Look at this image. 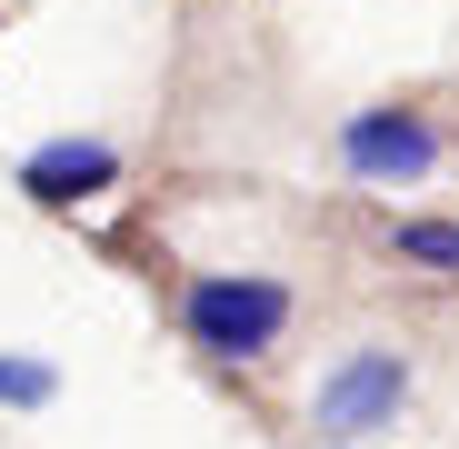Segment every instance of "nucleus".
Instances as JSON below:
<instances>
[{
  "label": "nucleus",
  "instance_id": "obj_1",
  "mask_svg": "<svg viewBox=\"0 0 459 449\" xmlns=\"http://www.w3.org/2000/svg\"><path fill=\"white\" fill-rule=\"evenodd\" d=\"M180 330L200 359H270L280 330H290V289L260 280V270H200L190 299H180Z\"/></svg>",
  "mask_w": 459,
  "mask_h": 449
},
{
  "label": "nucleus",
  "instance_id": "obj_2",
  "mask_svg": "<svg viewBox=\"0 0 459 449\" xmlns=\"http://www.w3.org/2000/svg\"><path fill=\"white\" fill-rule=\"evenodd\" d=\"M340 170L350 180H369V190H410V180H429L439 170V130H429V110H350L340 120Z\"/></svg>",
  "mask_w": 459,
  "mask_h": 449
},
{
  "label": "nucleus",
  "instance_id": "obj_3",
  "mask_svg": "<svg viewBox=\"0 0 459 449\" xmlns=\"http://www.w3.org/2000/svg\"><path fill=\"white\" fill-rule=\"evenodd\" d=\"M400 400H410V359H400V350H350L330 380H320V400H310V429H320V439L390 429Z\"/></svg>",
  "mask_w": 459,
  "mask_h": 449
},
{
  "label": "nucleus",
  "instance_id": "obj_4",
  "mask_svg": "<svg viewBox=\"0 0 459 449\" xmlns=\"http://www.w3.org/2000/svg\"><path fill=\"white\" fill-rule=\"evenodd\" d=\"M120 180V150L110 140H40L30 160H21V190L40 200V210H81V200H100Z\"/></svg>",
  "mask_w": 459,
  "mask_h": 449
},
{
  "label": "nucleus",
  "instance_id": "obj_5",
  "mask_svg": "<svg viewBox=\"0 0 459 449\" xmlns=\"http://www.w3.org/2000/svg\"><path fill=\"white\" fill-rule=\"evenodd\" d=\"M390 260L449 270V280H459V220H400V230H390Z\"/></svg>",
  "mask_w": 459,
  "mask_h": 449
},
{
  "label": "nucleus",
  "instance_id": "obj_6",
  "mask_svg": "<svg viewBox=\"0 0 459 449\" xmlns=\"http://www.w3.org/2000/svg\"><path fill=\"white\" fill-rule=\"evenodd\" d=\"M50 390H60V380H50L40 359H0V400H11V410H40Z\"/></svg>",
  "mask_w": 459,
  "mask_h": 449
}]
</instances>
